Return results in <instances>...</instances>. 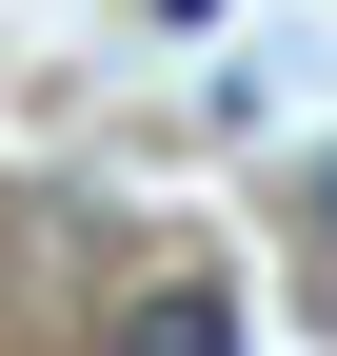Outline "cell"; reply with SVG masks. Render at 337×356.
I'll return each instance as SVG.
<instances>
[{
	"label": "cell",
	"mask_w": 337,
	"mask_h": 356,
	"mask_svg": "<svg viewBox=\"0 0 337 356\" xmlns=\"http://www.w3.org/2000/svg\"><path fill=\"white\" fill-rule=\"evenodd\" d=\"M318 238H337V159H318Z\"/></svg>",
	"instance_id": "obj_2"
},
{
	"label": "cell",
	"mask_w": 337,
	"mask_h": 356,
	"mask_svg": "<svg viewBox=\"0 0 337 356\" xmlns=\"http://www.w3.org/2000/svg\"><path fill=\"white\" fill-rule=\"evenodd\" d=\"M119 356H238V297H219V277H159V297H119Z\"/></svg>",
	"instance_id": "obj_1"
}]
</instances>
